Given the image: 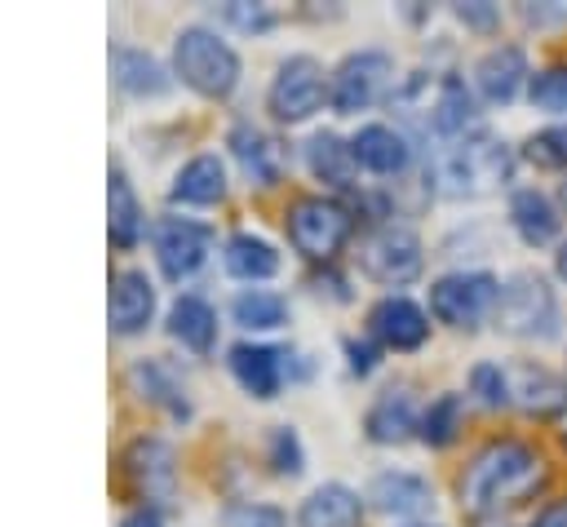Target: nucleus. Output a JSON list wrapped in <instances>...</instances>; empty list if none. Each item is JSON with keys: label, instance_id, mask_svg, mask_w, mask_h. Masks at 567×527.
Returning <instances> with one entry per match:
<instances>
[{"label": "nucleus", "instance_id": "obj_10", "mask_svg": "<svg viewBox=\"0 0 567 527\" xmlns=\"http://www.w3.org/2000/svg\"><path fill=\"white\" fill-rule=\"evenodd\" d=\"M275 120L284 124H297V120H310L323 102V66L306 53H292L279 62L275 80H270V93H266Z\"/></svg>", "mask_w": 567, "mask_h": 527}, {"label": "nucleus", "instance_id": "obj_34", "mask_svg": "<svg viewBox=\"0 0 567 527\" xmlns=\"http://www.w3.org/2000/svg\"><path fill=\"white\" fill-rule=\"evenodd\" d=\"M527 159L540 168H567V124H549L527 137Z\"/></svg>", "mask_w": 567, "mask_h": 527}, {"label": "nucleus", "instance_id": "obj_31", "mask_svg": "<svg viewBox=\"0 0 567 527\" xmlns=\"http://www.w3.org/2000/svg\"><path fill=\"white\" fill-rule=\"evenodd\" d=\"M230 314L239 328H252V332H266V328H279L288 319V301L279 292H266V288H248L230 301Z\"/></svg>", "mask_w": 567, "mask_h": 527}, {"label": "nucleus", "instance_id": "obj_33", "mask_svg": "<svg viewBox=\"0 0 567 527\" xmlns=\"http://www.w3.org/2000/svg\"><path fill=\"white\" fill-rule=\"evenodd\" d=\"M527 97H532V106H540V111H567V66L554 62V66L536 71L532 84H527Z\"/></svg>", "mask_w": 567, "mask_h": 527}, {"label": "nucleus", "instance_id": "obj_42", "mask_svg": "<svg viewBox=\"0 0 567 527\" xmlns=\"http://www.w3.org/2000/svg\"><path fill=\"white\" fill-rule=\"evenodd\" d=\"M120 527H159V514L142 505V509H133V514H124V523H120Z\"/></svg>", "mask_w": 567, "mask_h": 527}, {"label": "nucleus", "instance_id": "obj_9", "mask_svg": "<svg viewBox=\"0 0 567 527\" xmlns=\"http://www.w3.org/2000/svg\"><path fill=\"white\" fill-rule=\"evenodd\" d=\"M390 75H394V58H390V53H381V49H359V53H350V58L332 71V89H328L332 111H337V115H354V111L372 106V102L385 93Z\"/></svg>", "mask_w": 567, "mask_h": 527}, {"label": "nucleus", "instance_id": "obj_11", "mask_svg": "<svg viewBox=\"0 0 567 527\" xmlns=\"http://www.w3.org/2000/svg\"><path fill=\"white\" fill-rule=\"evenodd\" d=\"M213 248V230L190 217H159L155 221V261L168 279H190Z\"/></svg>", "mask_w": 567, "mask_h": 527}, {"label": "nucleus", "instance_id": "obj_4", "mask_svg": "<svg viewBox=\"0 0 567 527\" xmlns=\"http://www.w3.org/2000/svg\"><path fill=\"white\" fill-rule=\"evenodd\" d=\"M173 62H177V75L204 97H226L239 84L235 49L208 27H186L173 44Z\"/></svg>", "mask_w": 567, "mask_h": 527}, {"label": "nucleus", "instance_id": "obj_30", "mask_svg": "<svg viewBox=\"0 0 567 527\" xmlns=\"http://www.w3.org/2000/svg\"><path fill=\"white\" fill-rule=\"evenodd\" d=\"M106 204H111V239L120 248L137 244V235H142V208H137V195H133V186H128V177L120 168H111Z\"/></svg>", "mask_w": 567, "mask_h": 527}, {"label": "nucleus", "instance_id": "obj_16", "mask_svg": "<svg viewBox=\"0 0 567 527\" xmlns=\"http://www.w3.org/2000/svg\"><path fill=\"white\" fill-rule=\"evenodd\" d=\"M124 474L137 487V496L155 500L173 492V447L159 438H133L124 452Z\"/></svg>", "mask_w": 567, "mask_h": 527}, {"label": "nucleus", "instance_id": "obj_17", "mask_svg": "<svg viewBox=\"0 0 567 527\" xmlns=\"http://www.w3.org/2000/svg\"><path fill=\"white\" fill-rule=\"evenodd\" d=\"M368 500L381 509V514H394V518H412L421 509L434 505V492L421 474H408V469H381L372 483H368Z\"/></svg>", "mask_w": 567, "mask_h": 527}, {"label": "nucleus", "instance_id": "obj_14", "mask_svg": "<svg viewBox=\"0 0 567 527\" xmlns=\"http://www.w3.org/2000/svg\"><path fill=\"white\" fill-rule=\"evenodd\" d=\"M523 80H527V58H523L518 44H496V49H487V53L474 62V84H478V93H483L487 102H496V106L514 102L518 89H523Z\"/></svg>", "mask_w": 567, "mask_h": 527}, {"label": "nucleus", "instance_id": "obj_37", "mask_svg": "<svg viewBox=\"0 0 567 527\" xmlns=\"http://www.w3.org/2000/svg\"><path fill=\"white\" fill-rule=\"evenodd\" d=\"M230 27H239V31H266V27H275V13L266 9V4H244V0H235V4H221L217 9Z\"/></svg>", "mask_w": 567, "mask_h": 527}, {"label": "nucleus", "instance_id": "obj_6", "mask_svg": "<svg viewBox=\"0 0 567 527\" xmlns=\"http://www.w3.org/2000/svg\"><path fill=\"white\" fill-rule=\"evenodd\" d=\"M501 283L487 270H456L430 283V314L447 328H478L487 314H496Z\"/></svg>", "mask_w": 567, "mask_h": 527}, {"label": "nucleus", "instance_id": "obj_21", "mask_svg": "<svg viewBox=\"0 0 567 527\" xmlns=\"http://www.w3.org/2000/svg\"><path fill=\"white\" fill-rule=\"evenodd\" d=\"M230 372L252 399H275L284 381V354L275 345H235L230 350Z\"/></svg>", "mask_w": 567, "mask_h": 527}, {"label": "nucleus", "instance_id": "obj_41", "mask_svg": "<svg viewBox=\"0 0 567 527\" xmlns=\"http://www.w3.org/2000/svg\"><path fill=\"white\" fill-rule=\"evenodd\" d=\"M346 350H350V368H354V372H372V363H377V359H372V350H368V345L346 341Z\"/></svg>", "mask_w": 567, "mask_h": 527}, {"label": "nucleus", "instance_id": "obj_15", "mask_svg": "<svg viewBox=\"0 0 567 527\" xmlns=\"http://www.w3.org/2000/svg\"><path fill=\"white\" fill-rule=\"evenodd\" d=\"M230 151H235L239 168H244L257 186H275V182L284 177L288 155H284L279 137H270L266 128H257V124H235V128H230Z\"/></svg>", "mask_w": 567, "mask_h": 527}, {"label": "nucleus", "instance_id": "obj_32", "mask_svg": "<svg viewBox=\"0 0 567 527\" xmlns=\"http://www.w3.org/2000/svg\"><path fill=\"white\" fill-rule=\"evenodd\" d=\"M461 430V394H439L421 416V438L430 447H447Z\"/></svg>", "mask_w": 567, "mask_h": 527}, {"label": "nucleus", "instance_id": "obj_43", "mask_svg": "<svg viewBox=\"0 0 567 527\" xmlns=\"http://www.w3.org/2000/svg\"><path fill=\"white\" fill-rule=\"evenodd\" d=\"M558 275H563V279H567V239H563V244H558Z\"/></svg>", "mask_w": 567, "mask_h": 527}, {"label": "nucleus", "instance_id": "obj_19", "mask_svg": "<svg viewBox=\"0 0 567 527\" xmlns=\"http://www.w3.org/2000/svg\"><path fill=\"white\" fill-rule=\"evenodd\" d=\"M297 523L301 527H363V500L346 483H323L301 500Z\"/></svg>", "mask_w": 567, "mask_h": 527}, {"label": "nucleus", "instance_id": "obj_23", "mask_svg": "<svg viewBox=\"0 0 567 527\" xmlns=\"http://www.w3.org/2000/svg\"><path fill=\"white\" fill-rule=\"evenodd\" d=\"M509 221H514L518 239L532 244V248H540V244H549V239L558 235V208H554V199L540 195V190H532V186L514 190V199H509Z\"/></svg>", "mask_w": 567, "mask_h": 527}, {"label": "nucleus", "instance_id": "obj_24", "mask_svg": "<svg viewBox=\"0 0 567 527\" xmlns=\"http://www.w3.org/2000/svg\"><path fill=\"white\" fill-rule=\"evenodd\" d=\"M168 332L186 345V350H195V354H208L213 350V341H217V314H213V306L204 301V297H177L173 301V310H168Z\"/></svg>", "mask_w": 567, "mask_h": 527}, {"label": "nucleus", "instance_id": "obj_38", "mask_svg": "<svg viewBox=\"0 0 567 527\" xmlns=\"http://www.w3.org/2000/svg\"><path fill=\"white\" fill-rule=\"evenodd\" d=\"M226 527H288V518L275 505H235L226 509Z\"/></svg>", "mask_w": 567, "mask_h": 527}, {"label": "nucleus", "instance_id": "obj_13", "mask_svg": "<svg viewBox=\"0 0 567 527\" xmlns=\"http://www.w3.org/2000/svg\"><path fill=\"white\" fill-rule=\"evenodd\" d=\"M505 376H509V403H518L523 412L545 421L567 407V381L554 376L545 363H514L505 368Z\"/></svg>", "mask_w": 567, "mask_h": 527}, {"label": "nucleus", "instance_id": "obj_29", "mask_svg": "<svg viewBox=\"0 0 567 527\" xmlns=\"http://www.w3.org/2000/svg\"><path fill=\"white\" fill-rule=\"evenodd\" d=\"M226 270L235 275V279H270L275 270H279V252L261 239V235H230L226 239Z\"/></svg>", "mask_w": 567, "mask_h": 527}, {"label": "nucleus", "instance_id": "obj_8", "mask_svg": "<svg viewBox=\"0 0 567 527\" xmlns=\"http://www.w3.org/2000/svg\"><path fill=\"white\" fill-rule=\"evenodd\" d=\"M425 266V252H421V239L408 230V226H377L363 244H359V270L377 283H412Z\"/></svg>", "mask_w": 567, "mask_h": 527}, {"label": "nucleus", "instance_id": "obj_40", "mask_svg": "<svg viewBox=\"0 0 567 527\" xmlns=\"http://www.w3.org/2000/svg\"><path fill=\"white\" fill-rule=\"evenodd\" d=\"M532 527H567V505H545V509L532 518Z\"/></svg>", "mask_w": 567, "mask_h": 527}, {"label": "nucleus", "instance_id": "obj_7", "mask_svg": "<svg viewBox=\"0 0 567 527\" xmlns=\"http://www.w3.org/2000/svg\"><path fill=\"white\" fill-rule=\"evenodd\" d=\"M288 239L301 257H332L350 239V208L328 195H301L288 208Z\"/></svg>", "mask_w": 567, "mask_h": 527}, {"label": "nucleus", "instance_id": "obj_39", "mask_svg": "<svg viewBox=\"0 0 567 527\" xmlns=\"http://www.w3.org/2000/svg\"><path fill=\"white\" fill-rule=\"evenodd\" d=\"M456 18L465 22V27H478V31H487V27H496V9L492 4H456Z\"/></svg>", "mask_w": 567, "mask_h": 527}, {"label": "nucleus", "instance_id": "obj_26", "mask_svg": "<svg viewBox=\"0 0 567 527\" xmlns=\"http://www.w3.org/2000/svg\"><path fill=\"white\" fill-rule=\"evenodd\" d=\"M128 385L146 399V403H155V407H168L173 416H186L190 412V403H186V390H182V381L159 363V359H137L133 368H128Z\"/></svg>", "mask_w": 567, "mask_h": 527}, {"label": "nucleus", "instance_id": "obj_1", "mask_svg": "<svg viewBox=\"0 0 567 527\" xmlns=\"http://www.w3.org/2000/svg\"><path fill=\"white\" fill-rule=\"evenodd\" d=\"M545 483V461L536 447L518 443V438H496L483 452H474V461L461 474V509L474 518L501 514L518 500H527L532 492H540Z\"/></svg>", "mask_w": 567, "mask_h": 527}, {"label": "nucleus", "instance_id": "obj_36", "mask_svg": "<svg viewBox=\"0 0 567 527\" xmlns=\"http://www.w3.org/2000/svg\"><path fill=\"white\" fill-rule=\"evenodd\" d=\"M270 469L275 474H301V443L288 425H279L270 434Z\"/></svg>", "mask_w": 567, "mask_h": 527}, {"label": "nucleus", "instance_id": "obj_35", "mask_svg": "<svg viewBox=\"0 0 567 527\" xmlns=\"http://www.w3.org/2000/svg\"><path fill=\"white\" fill-rule=\"evenodd\" d=\"M470 390H474L478 403H487V407H505V403H509V376H505L501 363H478V368L470 372Z\"/></svg>", "mask_w": 567, "mask_h": 527}, {"label": "nucleus", "instance_id": "obj_2", "mask_svg": "<svg viewBox=\"0 0 567 527\" xmlns=\"http://www.w3.org/2000/svg\"><path fill=\"white\" fill-rule=\"evenodd\" d=\"M509 173H514V155H509V146H505L501 137H492V133L461 137V142H452V146L434 159V186H439L443 195H456V199H465V195H487V190H496L501 182H509Z\"/></svg>", "mask_w": 567, "mask_h": 527}, {"label": "nucleus", "instance_id": "obj_3", "mask_svg": "<svg viewBox=\"0 0 567 527\" xmlns=\"http://www.w3.org/2000/svg\"><path fill=\"white\" fill-rule=\"evenodd\" d=\"M394 102L403 106L408 120H421V128H430L439 137H456L474 120V93L456 75H425V71H416V75L403 80Z\"/></svg>", "mask_w": 567, "mask_h": 527}, {"label": "nucleus", "instance_id": "obj_27", "mask_svg": "<svg viewBox=\"0 0 567 527\" xmlns=\"http://www.w3.org/2000/svg\"><path fill=\"white\" fill-rule=\"evenodd\" d=\"M111 66H115V84L124 89V93H137V97H155V93H164L168 89V75H164V66L146 53V49H128V44H120L115 53H111Z\"/></svg>", "mask_w": 567, "mask_h": 527}, {"label": "nucleus", "instance_id": "obj_12", "mask_svg": "<svg viewBox=\"0 0 567 527\" xmlns=\"http://www.w3.org/2000/svg\"><path fill=\"white\" fill-rule=\"evenodd\" d=\"M368 328H372V337H377L381 345H390V350H416V345H425V337H430L425 310H421L416 301H408V297H381V301L368 310Z\"/></svg>", "mask_w": 567, "mask_h": 527}, {"label": "nucleus", "instance_id": "obj_18", "mask_svg": "<svg viewBox=\"0 0 567 527\" xmlns=\"http://www.w3.org/2000/svg\"><path fill=\"white\" fill-rule=\"evenodd\" d=\"M350 151H354V159H359L368 173H381V177L403 173L408 159H412L408 137H403L399 128H390V124H363V128L350 137Z\"/></svg>", "mask_w": 567, "mask_h": 527}, {"label": "nucleus", "instance_id": "obj_44", "mask_svg": "<svg viewBox=\"0 0 567 527\" xmlns=\"http://www.w3.org/2000/svg\"><path fill=\"white\" fill-rule=\"evenodd\" d=\"M563 204H567V186H563Z\"/></svg>", "mask_w": 567, "mask_h": 527}, {"label": "nucleus", "instance_id": "obj_22", "mask_svg": "<svg viewBox=\"0 0 567 527\" xmlns=\"http://www.w3.org/2000/svg\"><path fill=\"white\" fill-rule=\"evenodd\" d=\"M363 430L372 443H403L416 430V412H412V394L408 390H381L363 416Z\"/></svg>", "mask_w": 567, "mask_h": 527}, {"label": "nucleus", "instance_id": "obj_28", "mask_svg": "<svg viewBox=\"0 0 567 527\" xmlns=\"http://www.w3.org/2000/svg\"><path fill=\"white\" fill-rule=\"evenodd\" d=\"M306 164H310V173H315L319 182H328V186H350L359 159H354L350 142H341L337 133H315V137L306 142Z\"/></svg>", "mask_w": 567, "mask_h": 527}, {"label": "nucleus", "instance_id": "obj_25", "mask_svg": "<svg viewBox=\"0 0 567 527\" xmlns=\"http://www.w3.org/2000/svg\"><path fill=\"white\" fill-rule=\"evenodd\" d=\"M221 195H226V168H221L217 155H195L173 177V199L177 204H217Z\"/></svg>", "mask_w": 567, "mask_h": 527}, {"label": "nucleus", "instance_id": "obj_20", "mask_svg": "<svg viewBox=\"0 0 567 527\" xmlns=\"http://www.w3.org/2000/svg\"><path fill=\"white\" fill-rule=\"evenodd\" d=\"M155 310V288L142 270H120L111 279V328L115 332H142Z\"/></svg>", "mask_w": 567, "mask_h": 527}, {"label": "nucleus", "instance_id": "obj_5", "mask_svg": "<svg viewBox=\"0 0 567 527\" xmlns=\"http://www.w3.org/2000/svg\"><path fill=\"white\" fill-rule=\"evenodd\" d=\"M496 323L509 337H554L558 332V301L554 288L536 275V270H518L501 283V301H496Z\"/></svg>", "mask_w": 567, "mask_h": 527}]
</instances>
